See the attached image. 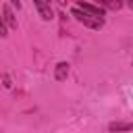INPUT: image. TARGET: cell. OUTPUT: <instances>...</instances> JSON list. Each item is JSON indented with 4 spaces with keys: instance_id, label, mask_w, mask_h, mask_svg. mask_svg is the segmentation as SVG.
Masks as SVG:
<instances>
[{
    "instance_id": "1",
    "label": "cell",
    "mask_w": 133,
    "mask_h": 133,
    "mask_svg": "<svg viewBox=\"0 0 133 133\" xmlns=\"http://www.w3.org/2000/svg\"><path fill=\"white\" fill-rule=\"evenodd\" d=\"M71 15H73L79 23H83L85 27H89V29H102V27H104V19L94 17V15H89V12H83V10H79L77 6H73Z\"/></svg>"
},
{
    "instance_id": "2",
    "label": "cell",
    "mask_w": 133,
    "mask_h": 133,
    "mask_svg": "<svg viewBox=\"0 0 133 133\" xmlns=\"http://www.w3.org/2000/svg\"><path fill=\"white\" fill-rule=\"evenodd\" d=\"M75 6H77L79 10H83V12H89V15H94V17L104 19V8H102V6H96V4H89V2H77Z\"/></svg>"
},
{
    "instance_id": "3",
    "label": "cell",
    "mask_w": 133,
    "mask_h": 133,
    "mask_svg": "<svg viewBox=\"0 0 133 133\" xmlns=\"http://www.w3.org/2000/svg\"><path fill=\"white\" fill-rule=\"evenodd\" d=\"M35 8L39 10V15H42V19H44V21H50V19L54 17L52 6H50L48 2H39V0H37V2H35Z\"/></svg>"
},
{
    "instance_id": "4",
    "label": "cell",
    "mask_w": 133,
    "mask_h": 133,
    "mask_svg": "<svg viewBox=\"0 0 133 133\" xmlns=\"http://www.w3.org/2000/svg\"><path fill=\"white\" fill-rule=\"evenodd\" d=\"M108 131L110 133H121V131H133V123H125V121H116V123H110L108 125Z\"/></svg>"
},
{
    "instance_id": "5",
    "label": "cell",
    "mask_w": 133,
    "mask_h": 133,
    "mask_svg": "<svg viewBox=\"0 0 133 133\" xmlns=\"http://www.w3.org/2000/svg\"><path fill=\"white\" fill-rule=\"evenodd\" d=\"M2 19H4L6 27H17V19H15V15L10 12V8H8L6 4L2 6Z\"/></svg>"
},
{
    "instance_id": "6",
    "label": "cell",
    "mask_w": 133,
    "mask_h": 133,
    "mask_svg": "<svg viewBox=\"0 0 133 133\" xmlns=\"http://www.w3.org/2000/svg\"><path fill=\"white\" fill-rule=\"evenodd\" d=\"M69 75V64L66 62H58L56 64V81H64Z\"/></svg>"
},
{
    "instance_id": "7",
    "label": "cell",
    "mask_w": 133,
    "mask_h": 133,
    "mask_svg": "<svg viewBox=\"0 0 133 133\" xmlns=\"http://www.w3.org/2000/svg\"><path fill=\"white\" fill-rule=\"evenodd\" d=\"M100 6H102V8H110V10H118V8L123 6V2H118V0H116V2H114V0H102Z\"/></svg>"
},
{
    "instance_id": "8",
    "label": "cell",
    "mask_w": 133,
    "mask_h": 133,
    "mask_svg": "<svg viewBox=\"0 0 133 133\" xmlns=\"http://www.w3.org/2000/svg\"><path fill=\"white\" fill-rule=\"evenodd\" d=\"M129 8H133V0H131V2H129Z\"/></svg>"
}]
</instances>
